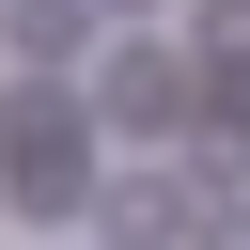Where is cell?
<instances>
[{"label": "cell", "mask_w": 250, "mask_h": 250, "mask_svg": "<svg viewBox=\"0 0 250 250\" xmlns=\"http://www.w3.org/2000/svg\"><path fill=\"white\" fill-rule=\"evenodd\" d=\"M203 250H250V219H203Z\"/></svg>", "instance_id": "cell-2"}, {"label": "cell", "mask_w": 250, "mask_h": 250, "mask_svg": "<svg viewBox=\"0 0 250 250\" xmlns=\"http://www.w3.org/2000/svg\"><path fill=\"white\" fill-rule=\"evenodd\" d=\"M0 47L16 62H78L94 47V0H0Z\"/></svg>", "instance_id": "cell-1"}]
</instances>
